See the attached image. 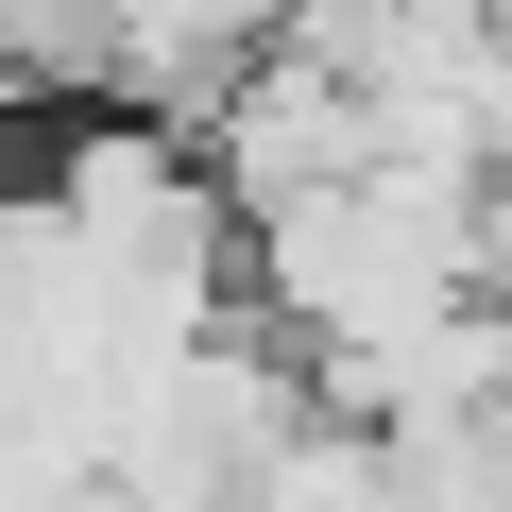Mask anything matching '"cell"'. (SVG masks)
Wrapping results in <instances>:
<instances>
[{"instance_id": "1", "label": "cell", "mask_w": 512, "mask_h": 512, "mask_svg": "<svg viewBox=\"0 0 512 512\" xmlns=\"http://www.w3.org/2000/svg\"><path fill=\"white\" fill-rule=\"evenodd\" d=\"M18 103H35V52H18V35H0V120H18Z\"/></svg>"}]
</instances>
